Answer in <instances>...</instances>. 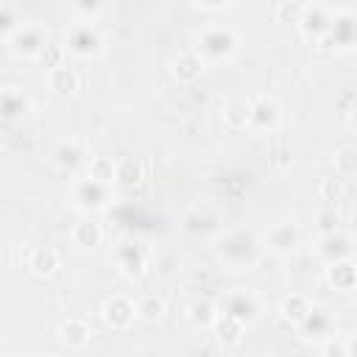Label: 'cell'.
<instances>
[{
	"label": "cell",
	"instance_id": "1",
	"mask_svg": "<svg viewBox=\"0 0 357 357\" xmlns=\"http://www.w3.org/2000/svg\"><path fill=\"white\" fill-rule=\"evenodd\" d=\"M259 248H262L259 237L248 229H231V231L220 234V240H218V257L231 271L251 268L259 259Z\"/></svg>",
	"mask_w": 357,
	"mask_h": 357
},
{
	"label": "cell",
	"instance_id": "2",
	"mask_svg": "<svg viewBox=\"0 0 357 357\" xmlns=\"http://www.w3.org/2000/svg\"><path fill=\"white\" fill-rule=\"evenodd\" d=\"M237 45H240V39L229 25H206L198 33L195 50L204 61H226L237 53Z\"/></svg>",
	"mask_w": 357,
	"mask_h": 357
},
{
	"label": "cell",
	"instance_id": "3",
	"mask_svg": "<svg viewBox=\"0 0 357 357\" xmlns=\"http://www.w3.org/2000/svg\"><path fill=\"white\" fill-rule=\"evenodd\" d=\"M112 184L106 181H98L92 176H81L73 181V201L81 212H103L109 204H112Z\"/></svg>",
	"mask_w": 357,
	"mask_h": 357
},
{
	"label": "cell",
	"instance_id": "4",
	"mask_svg": "<svg viewBox=\"0 0 357 357\" xmlns=\"http://www.w3.org/2000/svg\"><path fill=\"white\" fill-rule=\"evenodd\" d=\"M259 310H262L259 296L254 290H248V287H234V290L223 293L220 301H218V312L231 315V318H237L245 326L259 318Z\"/></svg>",
	"mask_w": 357,
	"mask_h": 357
},
{
	"label": "cell",
	"instance_id": "5",
	"mask_svg": "<svg viewBox=\"0 0 357 357\" xmlns=\"http://www.w3.org/2000/svg\"><path fill=\"white\" fill-rule=\"evenodd\" d=\"M114 262L126 279H139L142 273H148L151 254L139 240H123L114 248Z\"/></svg>",
	"mask_w": 357,
	"mask_h": 357
},
{
	"label": "cell",
	"instance_id": "6",
	"mask_svg": "<svg viewBox=\"0 0 357 357\" xmlns=\"http://www.w3.org/2000/svg\"><path fill=\"white\" fill-rule=\"evenodd\" d=\"M296 329H298V335H301L304 340H310V343L318 346V343H324L329 335L337 332V324H335V318H332V312H329L326 307L312 304L310 312L296 324Z\"/></svg>",
	"mask_w": 357,
	"mask_h": 357
},
{
	"label": "cell",
	"instance_id": "7",
	"mask_svg": "<svg viewBox=\"0 0 357 357\" xmlns=\"http://www.w3.org/2000/svg\"><path fill=\"white\" fill-rule=\"evenodd\" d=\"M67 50L73 56H81V59H92L103 50V36L100 31L92 25V22H75L70 31H67V39H64Z\"/></svg>",
	"mask_w": 357,
	"mask_h": 357
},
{
	"label": "cell",
	"instance_id": "8",
	"mask_svg": "<svg viewBox=\"0 0 357 357\" xmlns=\"http://www.w3.org/2000/svg\"><path fill=\"white\" fill-rule=\"evenodd\" d=\"M45 42H47V33H45V28L36 25V22H20V25L11 31V36H8L11 50H14L17 56H25V59H36L39 50L45 47Z\"/></svg>",
	"mask_w": 357,
	"mask_h": 357
},
{
	"label": "cell",
	"instance_id": "9",
	"mask_svg": "<svg viewBox=\"0 0 357 357\" xmlns=\"http://www.w3.org/2000/svg\"><path fill=\"white\" fill-rule=\"evenodd\" d=\"M262 243L268 245V251H273V254H279V257L293 254V251L298 248V243H301V229H298V223H296L293 218L276 220V223L265 231V240H262Z\"/></svg>",
	"mask_w": 357,
	"mask_h": 357
},
{
	"label": "cell",
	"instance_id": "10",
	"mask_svg": "<svg viewBox=\"0 0 357 357\" xmlns=\"http://www.w3.org/2000/svg\"><path fill=\"white\" fill-rule=\"evenodd\" d=\"M282 123V106L273 98H257L251 100V114H248V128L257 134H273Z\"/></svg>",
	"mask_w": 357,
	"mask_h": 357
},
{
	"label": "cell",
	"instance_id": "11",
	"mask_svg": "<svg viewBox=\"0 0 357 357\" xmlns=\"http://www.w3.org/2000/svg\"><path fill=\"white\" fill-rule=\"evenodd\" d=\"M100 315H103V321H106L112 329H128V326L134 324V318H137V304H134L128 296L114 293V296H109V298L103 301Z\"/></svg>",
	"mask_w": 357,
	"mask_h": 357
},
{
	"label": "cell",
	"instance_id": "12",
	"mask_svg": "<svg viewBox=\"0 0 357 357\" xmlns=\"http://www.w3.org/2000/svg\"><path fill=\"white\" fill-rule=\"evenodd\" d=\"M321 42H332L335 50H351L354 45V14L351 11H335L332 14V22H329V31L324 33Z\"/></svg>",
	"mask_w": 357,
	"mask_h": 357
},
{
	"label": "cell",
	"instance_id": "13",
	"mask_svg": "<svg viewBox=\"0 0 357 357\" xmlns=\"http://www.w3.org/2000/svg\"><path fill=\"white\" fill-rule=\"evenodd\" d=\"M89 156H92V153H89L78 139H64V142H59V145L53 148V162H56V167L64 170V173H78V170H84V165H86Z\"/></svg>",
	"mask_w": 357,
	"mask_h": 357
},
{
	"label": "cell",
	"instance_id": "14",
	"mask_svg": "<svg viewBox=\"0 0 357 357\" xmlns=\"http://www.w3.org/2000/svg\"><path fill=\"white\" fill-rule=\"evenodd\" d=\"M329 22H332V14L324 8V6H304L301 8V17H298V28H301V33L307 36V39H312V42H321L324 39V33L329 31Z\"/></svg>",
	"mask_w": 357,
	"mask_h": 357
},
{
	"label": "cell",
	"instance_id": "15",
	"mask_svg": "<svg viewBox=\"0 0 357 357\" xmlns=\"http://www.w3.org/2000/svg\"><path fill=\"white\" fill-rule=\"evenodd\" d=\"M204 67H206V61L198 56L195 47L181 50V53L170 61V73H173L176 81H181V84H195V81L204 75Z\"/></svg>",
	"mask_w": 357,
	"mask_h": 357
},
{
	"label": "cell",
	"instance_id": "16",
	"mask_svg": "<svg viewBox=\"0 0 357 357\" xmlns=\"http://www.w3.org/2000/svg\"><path fill=\"white\" fill-rule=\"evenodd\" d=\"M315 254L329 265V262H337V259H346L351 257V237L343 234L340 229L332 231V234H321L318 237V245H315Z\"/></svg>",
	"mask_w": 357,
	"mask_h": 357
},
{
	"label": "cell",
	"instance_id": "17",
	"mask_svg": "<svg viewBox=\"0 0 357 357\" xmlns=\"http://www.w3.org/2000/svg\"><path fill=\"white\" fill-rule=\"evenodd\" d=\"M47 86H50L53 95L70 98V95H75L78 86H81V75L75 73V67H70L67 61H61L59 67L47 70Z\"/></svg>",
	"mask_w": 357,
	"mask_h": 357
},
{
	"label": "cell",
	"instance_id": "18",
	"mask_svg": "<svg viewBox=\"0 0 357 357\" xmlns=\"http://www.w3.org/2000/svg\"><path fill=\"white\" fill-rule=\"evenodd\" d=\"M28 109H31V100L20 86L0 89V117L3 120H20L28 114Z\"/></svg>",
	"mask_w": 357,
	"mask_h": 357
},
{
	"label": "cell",
	"instance_id": "19",
	"mask_svg": "<svg viewBox=\"0 0 357 357\" xmlns=\"http://www.w3.org/2000/svg\"><path fill=\"white\" fill-rule=\"evenodd\" d=\"M326 282H329L335 290H340V293L354 290V284H357V271H354L351 257L337 259V262H329V265H326Z\"/></svg>",
	"mask_w": 357,
	"mask_h": 357
},
{
	"label": "cell",
	"instance_id": "20",
	"mask_svg": "<svg viewBox=\"0 0 357 357\" xmlns=\"http://www.w3.org/2000/svg\"><path fill=\"white\" fill-rule=\"evenodd\" d=\"M209 329L215 332V340H218L220 346H237V343L243 340L245 324H240V321H237V318H231V315L218 312V315H215V321L209 324Z\"/></svg>",
	"mask_w": 357,
	"mask_h": 357
},
{
	"label": "cell",
	"instance_id": "21",
	"mask_svg": "<svg viewBox=\"0 0 357 357\" xmlns=\"http://www.w3.org/2000/svg\"><path fill=\"white\" fill-rule=\"evenodd\" d=\"M59 265H61V257H59V251L50 248V245H36V248L28 251V268H31L36 276H50V273L59 271Z\"/></svg>",
	"mask_w": 357,
	"mask_h": 357
},
{
	"label": "cell",
	"instance_id": "22",
	"mask_svg": "<svg viewBox=\"0 0 357 357\" xmlns=\"http://www.w3.org/2000/svg\"><path fill=\"white\" fill-rule=\"evenodd\" d=\"M59 340L70 349H81L92 340V326L81 318H67L61 326H59Z\"/></svg>",
	"mask_w": 357,
	"mask_h": 357
},
{
	"label": "cell",
	"instance_id": "23",
	"mask_svg": "<svg viewBox=\"0 0 357 357\" xmlns=\"http://www.w3.org/2000/svg\"><path fill=\"white\" fill-rule=\"evenodd\" d=\"M100 240H103V226L95 218H84L73 226V243L78 248H95L100 245Z\"/></svg>",
	"mask_w": 357,
	"mask_h": 357
},
{
	"label": "cell",
	"instance_id": "24",
	"mask_svg": "<svg viewBox=\"0 0 357 357\" xmlns=\"http://www.w3.org/2000/svg\"><path fill=\"white\" fill-rule=\"evenodd\" d=\"M248 114H251V100H245V98H229L223 103V120L229 128H245Z\"/></svg>",
	"mask_w": 357,
	"mask_h": 357
},
{
	"label": "cell",
	"instance_id": "25",
	"mask_svg": "<svg viewBox=\"0 0 357 357\" xmlns=\"http://www.w3.org/2000/svg\"><path fill=\"white\" fill-rule=\"evenodd\" d=\"M310 307H312V301L304 296V293H290V296H284L282 298V304H279V312H282V318L284 321H290L293 326L310 312Z\"/></svg>",
	"mask_w": 357,
	"mask_h": 357
},
{
	"label": "cell",
	"instance_id": "26",
	"mask_svg": "<svg viewBox=\"0 0 357 357\" xmlns=\"http://www.w3.org/2000/svg\"><path fill=\"white\" fill-rule=\"evenodd\" d=\"M318 198H321L326 206H337V204L346 198V178H340V176L324 178V181L318 184Z\"/></svg>",
	"mask_w": 357,
	"mask_h": 357
},
{
	"label": "cell",
	"instance_id": "27",
	"mask_svg": "<svg viewBox=\"0 0 357 357\" xmlns=\"http://www.w3.org/2000/svg\"><path fill=\"white\" fill-rule=\"evenodd\" d=\"M84 176H92V178L106 181V184H114V162L106 159V156H89L86 165H84Z\"/></svg>",
	"mask_w": 357,
	"mask_h": 357
},
{
	"label": "cell",
	"instance_id": "28",
	"mask_svg": "<svg viewBox=\"0 0 357 357\" xmlns=\"http://www.w3.org/2000/svg\"><path fill=\"white\" fill-rule=\"evenodd\" d=\"M318 349H321V354H326V357H351V354H354V340L335 332V335H329L324 343H318Z\"/></svg>",
	"mask_w": 357,
	"mask_h": 357
},
{
	"label": "cell",
	"instance_id": "29",
	"mask_svg": "<svg viewBox=\"0 0 357 357\" xmlns=\"http://www.w3.org/2000/svg\"><path fill=\"white\" fill-rule=\"evenodd\" d=\"M142 176H139V162L137 159H131V156H126V159H120V162H114V184H137Z\"/></svg>",
	"mask_w": 357,
	"mask_h": 357
},
{
	"label": "cell",
	"instance_id": "30",
	"mask_svg": "<svg viewBox=\"0 0 357 357\" xmlns=\"http://www.w3.org/2000/svg\"><path fill=\"white\" fill-rule=\"evenodd\" d=\"M162 312H165V301H162L159 296H153V293H148V296H142V298L137 301V318L159 321Z\"/></svg>",
	"mask_w": 357,
	"mask_h": 357
},
{
	"label": "cell",
	"instance_id": "31",
	"mask_svg": "<svg viewBox=\"0 0 357 357\" xmlns=\"http://www.w3.org/2000/svg\"><path fill=\"white\" fill-rule=\"evenodd\" d=\"M215 315H218V307L212 301H195V304L187 307V318L195 326H209L215 321Z\"/></svg>",
	"mask_w": 357,
	"mask_h": 357
},
{
	"label": "cell",
	"instance_id": "32",
	"mask_svg": "<svg viewBox=\"0 0 357 357\" xmlns=\"http://www.w3.org/2000/svg\"><path fill=\"white\" fill-rule=\"evenodd\" d=\"M354 173H357V153H354V148H340L335 153V176L351 178Z\"/></svg>",
	"mask_w": 357,
	"mask_h": 357
},
{
	"label": "cell",
	"instance_id": "33",
	"mask_svg": "<svg viewBox=\"0 0 357 357\" xmlns=\"http://www.w3.org/2000/svg\"><path fill=\"white\" fill-rule=\"evenodd\" d=\"M315 229H318V237L337 231V229H340V215H337V209H335V206L321 209V212L315 215Z\"/></svg>",
	"mask_w": 357,
	"mask_h": 357
},
{
	"label": "cell",
	"instance_id": "34",
	"mask_svg": "<svg viewBox=\"0 0 357 357\" xmlns=\"http://www.w3.org/2000/svg\"><path fill=\"white\" fill-rule=\"evenodd\" d=\"M36 59L45 64V70H53V67H59V64L64 61V47H61V45H50V42H45V47L39 50Z\"/></svg>",
	"mask_w": 357,
	"mask_h": 357
},
{
	"label": "cell",
	"instance_id": "35",
	"mask_svg": "<svg viewBox=\"0 0 357 357\" xmlns=\"http://www.w3.org/2000/svg\"><path fill=\"white\" fill-rule=\"evenodd\" d=\"M20 25V20H17V14H14V8L11 6H6V3H0V36H11V31Z\"/></svg>",
	"mask_w": 357,
	"mask_h": 357
},
{
	"label": "cell",
	"instance_id": "36",
	"mask_svg": "<svg viewBox=\"0 0 357 357\" xmlns=\"http://www.w3.org/2000/svg\"><path fill=\"white\" fill-rule=\"evenodd\" d=\"M301 8H304V3H282V6L276 8V17H279L282 22H298Z\"/></svg>",
	"mask_w": 357,
	"mask_h": 357
},
{
	"label": "cell",
	"instance_id": "37",
	"mask_svg": "<svg viewBox=\"0 0 357 357\" xmlns=\"http://www.w3.org/2000/svg\"><path fill=\"white\" fill-rule=\"evenodd\" d=\"M100 3H103V0H73V6H75L81 14H95V11L100 8Z\"/></svg>",
	"mask_w": 357,
	"mask_h": 357
},
{
	"label": "cell",
	"instance_id": "38",
	"mask_svg": "<svg viewBox=\"0 0 357 357\" xmlns=\"http://www.w3.org/2000/svg\"><path fill=\"white\" fill-rule=\"evenodd\" d=\"M201 6H206V8H220V6H226L229 0H198Z\"/></svg>",
	"mask_w": 357,
	"mask_h": 357
}]
</instances>
